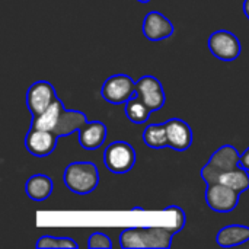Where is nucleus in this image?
Returning <instances> with one entry per match:
<instances>
[{"instance_id":"b1692460","label":"nucleus","mask_w":249,"mask_h":249,"mask_svg":"<svg viewBox=\"0 0 249 249\" xmlns=\"http://www.w3.org/2000/svg\"><path fill=\"white\" fill-rule=\"evenodd\" d=\"M133 210H136V212H139V210L143 212V207H133Z\"/></svg>"},{"instance_id":"4be33fe9","label":"nucleus","mask_w":249,"mask_h":249,"mask_svg":"<svg viewBox=\"0 0 249 249\" xmlns=\"http://www.w3.org/2000/svg\"><path fill=\"white\" fill-rule=\"evenodd\" d=\"M241 165H242L247 171H249V147L241 155Z\"/></svg>"},{"instance_id":"393cba45","label":"nucleus","mask_w":249,"mask_h":249,"mask_svg":"<svg viewBox=\"0 0 249 249\" xmlns=\"http://www.w3.org/2000/svg\"><path fill=\"white\" fill-rule=\"evenodd\" d=\"M137 1H140V3H149L150 0H137Z\"/></svg>"},{"instance_id":"20e7f679","label":"nucleus","mask_w":249,"mask_h":249,"mask_svg":"<svg viewBox=\"0 0 249 249\" xmlns=\"http://www.w3.org/2000/svg\"><path fill=\"white\" fill-rule=\"evenodd\" d=\"M134 95L136 82L127 74H114L108 77L101 88V96L112 105L125 104Z\"/></svg>"},{"instance_id":"6ab92c4d","label":"nucleus","mask_w":249,"mask_h":249,"mask_svg":"<svg viewBox=\"0 0 249 249\" xmlns=\"http://www.w3.org/2000/svg\"><path fill=\"white\" fill-rule=\"evenodd\" d=\"M143 142L150 149H163L169 147L166 125L165 124H149L143 130Z\"/></svg>"},{"instance_id":"1a4fd4ad","label":"nucleus","mask_w":249,"mask_h":249,"mask_svg":"<svg viewBox=\"0 0 249 249\" xmlns=\"http://www.w3.org/2000/svg\"><path fill=\"white\" fill-rule=\"evenodd\" d=\"M58 139L54 131L31 127L25 136V147L35 158H47L54 152Z\"/></svg>"},{"instance_id":"f03ea898","label":"nucleus","mask_w":249,"mask_h":249,"mask_svg":"<svg viewBox=\"0 0 249 249\" xmlns=\"http://www.w3.org/2000/svg\"><path fill=\"white\" fill-rule=\"evenodd\" d=\"M64 185L74 194L86 196L99 184L98 166L93 162H71L63 174Z\"/></svg>"},{"instance_id":"2eb2a0df","label":"nucleus","mask_w":249,"mask_h":249,"mask_svg":"<svg viewBox=\"0 0 249 249\" xmlns=\"http://www.w3.org/2000/svg\"><path fill=\"white\" fill-rule=\"evenodd\" d=\"M53 190H54L53 179L48 175H44V174L32 175L25 184L26 196L34 201L47 200L53 194Z\"/></svg>"},{"instance_id":"6e6552de","label":"nucleus","mask_w":249,"mask_h":249,"mask_svg":"<svg viewBox=\"0 0 249 249\" xmlns=\"http://www.w3.org/2000/svg\"><path fill=\"white\" fill-rule=\"evenodd\" d=\"M136 93L144 101L152 112L162 109L166 102L163 86L160 80L155 76H142L136 82Z\"/></svg>"},{"instance_id":"39448f33","label":"nucleus","mask_w":249,"mask_h":249,"mask_svg":"<svg viewBox=\"0 0 249 249\" xmlns=\"http://www.w3.org/2000/svg\"><path fill=\"white\" fill-rule=\"evenodd\" d=\"M206 185V203L210 210L216 213H229L238 207L241 197L239 191L219 182H210Z\"/></svg>"},{"instance_id":"7ed1b4c3","label":"nucleus","mask_w":249,"mask_h":249,"mask_svg":"<svg viewBox=\"0 0 249 249\" xmlns=\"http://www.w3.org/2000/svg\"><path fill=\"white\" fill-rule=\"evenodd\" d=\"M104 163L112 174H127L136 165V150L127 142H112L104 152Z\"/></svg>"},{"instance_id":"5701e85b","label":"nucleus","mask_w":249,"mask_h":249,"mask_svg":"<svg viewBox=\"0 0 249 249\" xmlns=\"http://www.w3.org/2000/svg\"><path fill=\"white\" fill-rule=\"evenodd\" d=\"M242 9H244V13H245V16H247V18L249 19V0H244Z\"/></svg>"},{"instance_id":"ddd939ff","label":"nucleus","mask_w":249,"mask_h":249,"mask_svg":"<svg viewBox=\"0 0 249 249\" xmlns=\"http://www.w3.org/2000/svg\"><path fill=\"white\" fill-rule=\"evenodd\" d=\"M206 184L210 182H219L223 184L226 187H231L236 191H239L241 194L249 190V171H247L242 165L235 168V169H229V171H223L219 172L216 175H213L212 178H209L207 181H204Z\"/></svg>"},{"instance_id":"f3484780","label":"nucleus","mask_w":249,"mask_h":249,"mask_svg":"<svg viewBox=\"0 0 249 249\" xmlns=\"http://www.w3.org/2000/svg\"><path fill=\"white\" fill-rule=\"evenodd\" d=\"M64 105L61 102L60 98H57L48 109H45L41 115L38 117H32V123H31V127H35V128H39V130H48V131H54L57 124H58V120H60V115L61 112L64 111Z\"/></svg>"},{"instance_id":"9b49d317","label":"nucleus","mask_w":249,"mask_h":249,"mask_svg":"<svg viewBox=\"0 0 249 249\" xmlns=\"http://www.w3.org/2000/svg\"><path fill=\"white\" fill-rule=\"evenodd\" d=\"M169 147L177 152L188 150L193 144V130L181 118H171L165 123Z\"/></svg>"},{"instance_id":"412c9836","label":"nucleus","mask_w":249,"mask_h":249,"mask_svg":"<svg viewBox=\"0 0 249 249\" xmlns=\"http://www.w3.org/2000/svg\"><path fill=\"white\" fill-rule=\"evenodd\" d=\"M88 248L90 249H111L112 248V242L111 238L105 233L101 232H95L89 236L88 241Z\"/></svg>"},{"instance_id":"4468645a","label":"nucleus","mask_w":249,"mask_h":249,"mask_svg":"<svg viewBox=\"0 0 249 249\" xmlns=\"http://www.w3.org/2000/svg\"><path fill=\"white\" fill-rule=\"evenodd\" d=\"M216 242L222 248H232L249 242V228L244 225H229L216 235Z\"/></svg>"},{"instance_id":"a211bd4d","label":"nucleus","mask_w":249,"mask_h":249,"mask_svg":"<svg viewBox=\"0 0 249 249\" xmlns=\"http://www.w3.org/2000/svg\"><path fill=\"white\" fill-rule=\"evenodd\" d=\"M125 117L134 123V124H144L146 121H149V117L152 114V109L144 104V101L136 93L133 98H130L125 102V108H124Z\"/></svg>"},{"instance_id":"dca6fc26","label":"nucleus","mask_w":249,"mask_h":249,"mask_svg":"<svg viewBox=\"0 0 249 249\" xmlns=\"http://www.w3.org/2000/svg\"><path fill=\"white\" fill-rule=\"evenodd\" d=\"M86 123H88V117L82 111L64 109L60 115V120H58V124H57L54 133L58 137H66V136L71 134L73 131L79 130Z\"/></svg>"},{"instance_id":"423d86ee","label":"nucleus","mask_w":249,"mask_h":249,"mask_svg":"<svg viewBox=\"0 0 249 249\" xmlns=\"http://www.w3.org/2000/svg\"><path fill=\"white\" fill-rule=\"evenodd\" d=\"M207 45L212 51V54L222 60V61H233L239 57L241 54V41L239 38L226 29H220L213 32L209 36Z\"/></svg>"},{"instance_id":"f257e3e1","label":"nucleus","mask_w":249,"mask_h":249,"mask_svg":"<svg viewBox=\"0 0 249 249\" xmlns=\"http://www.w3.org/2000/svg\"><path fill=\"white\" fill-rule=\"evenodd\" d=\"M172 236L168 226L128 228L120 233V245L124 249H168Z\"/></svg>"},{"instance_id":"0eeeda50","label":"nucleus","mask_w":249,"mask_h":249,"mask_svg":"<svg viewBox=\"0 0 249 249\" xmlns=\"http://www.w3.org/2000/svg\"><path fill=\"white\" fill-rule=\"evenodd\" d=\"M57 99L54 86L47 80H38L32 83L26 92V107L32 117L41 115Z\"/></svg>"},{"instance_id":"f8f14e48","label":"nucleus","mask_w":249,"mask_h":249,"mask_svg":"<svg viewBox=\"0 0 249 249\" xmlns=\"http://www.w3.org/2000/svg\"><path fill=\"white\" fill-rule=\"evenodd\" d=\"M77 131H79L77 134L79 144L85 150H96L105 143L108 128L101 121H88Z\"/></svg>"},{"instance_id":"aec40b11","label":"nucleus","mask_w":249,"mask_h":249,"mask_svg":"<svg viewBox=\"0 0 249 249\" xmlns=\"http://www.w3.org/2000/svg\"><path fill=\"white\" fill-rule=\"evenodd\" d=\"M36 248L53 249V248H71L77 249L79 245L71 238H55V236H41L36 241Z\"/></svg>"},{"instance_id":"9d476101","label":"nucleus","mask_w":249,"mask_h":249,"mask_svg":"<svg viewBox=\"0 0 249 249\" xmlns=\"http://www.w3.org/2000/svg\"><path fill=\"white\" fill-rule=\"evenodd\" d=\"M174 23L160 12L152 10L144 16L143 35L149 41H163L174 34Z\"/></svg>"}]
</instances>
